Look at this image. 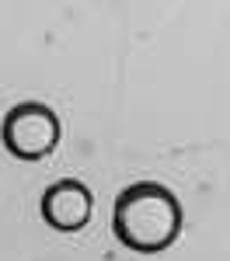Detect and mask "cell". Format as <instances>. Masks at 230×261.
Segmentation results:
<instances>
[{
    "label": "cell",
    "mask_w": 230,
    "mask_h": 261,
    "mask_svg": "<svg viewBox=\"0 0 230 261\" xmlns=\"http://www.w3.org/2000/svg\"><path fill=\"white\" fill-rule=\"evenodd\" d=\"M112 230L133 251H164L182 230V205L171 188L157 181H136L119 192L112 209Z\"/></svg>",
    "instance_id": "cell-1"
},
{
    "label": "cell",
    "mask_w": 230,
    "mask_h": 261,
    "mask_svg": "<svg viewBox=\"0 0 230 261\" xmlns=\"http://www.w3.org/2000/svg\"><path fill=\"white\" fill-rule=\"evenodd\" d=\"M0 136H4V146L14 157H21V161H39V157H45L60 143V119L42 101H21V105H14L4 115Z\"/></svg>",
    "instance_id": "cell-2"
},
{
    "label": "cell",
    "mask_w": 230,
    "mask_h": 261,
    "mask_svg": "<svg viewBox=\"0 0 230 261\" xmlns=\"http://www.w3.org/2000/svg\"><path fill=\"white\" fill-rule=\"evenodd\" d=\"M42 216L56 230H81L91 216V192L84 181H56L42 195Z\"/></svg>",
    "instance_id": "cell-3"
}]
</instances>
